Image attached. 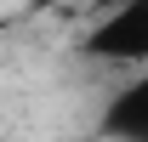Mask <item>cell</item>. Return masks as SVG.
Masks as SVG:
<instances>
[{"label":"cell","instance_id":"obj_1","mask_svg":"<svg viewBox=\"0 0 148 142\" xmlns=\"http://www.w3.org/2000/svg\"><path fill=\"white\" fill-rule=\"evenodd\" d=\"M86 57L143 68L148 63V0H114L108 12H97L91 34H86Z\"/></svg>","mask_w":148,"mask_h":142},{"label":"cell","instance_id":"obj_2","mask_svg":"<svg viewBox=\"0 0 148 142\" xmlns=\"http://www.w3.org/2000/svg\"><path fill=\"white\" fill-rule=\"evenodd\" d=\"M57 6H80V12H108L114 0H57Z\"/></svg>","mask_w":148,"mask_h":142},{"label":"cell","instance_id":"obj_3","mask_svg":"<svg viewBox=\"0 0 148 142\" xmlns=\"http://www.w3.org/2000/svg\"><path fill=\"white\" fill-rule=\"evenodd\" d=\"M131 142H148V131H143V137H131Z\"/></svg>","mask_w":148,"mask_h":142}]
</instances>
